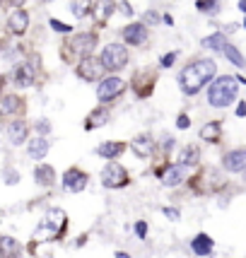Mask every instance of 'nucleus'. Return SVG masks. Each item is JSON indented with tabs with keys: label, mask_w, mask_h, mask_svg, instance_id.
Instances as JSON below:
<instances>
[{
	"label": "nucleus",
	"mask_w": 246,
	"mask_h": 258,
	"mask_svg": "<svg viewBox=\"0 0 246 258\" xmlns=\"http://www.w3.org/2000/svg\"><path fill=\"white\" fill-rule=\"evenodd\" d=\"M145 20H147V22H152V24H155V22H159V15H157V12H147V15H145Z\"/></svg>",
	"instance_id": "36"
},
{
	"label": "nucleus",
	"mask_w": 246,
	"mask_h": 258,
	"mask_svg": "<svg viewBox=\"0 0 246 258\" xmlns=\"http://www.w3.org/2000/svg\"><path fill=\"white\" fill-rule=\"evenodd\" d=\"M164 215L169 220H179V210H174V208H164Z\"/></svg>",
	"instance_id": "32"
},
{
	"label": "nucleus",
	"mask_w": 246,
	"mask_h": 258,
	"mask_svg": "<svg viewBox=\"0 0 246 258\" xmlns=\"http://www.w3.org/2000/svg\"><path fill=\"white\" fill-rule=\"evenodd\" d=\"M135 232H138V236H145V232H147L145 222H138V225H135Z\"/></svg>",
	"instance_id": "34"
},
{
	"label": "nucleus",
	"mask_w": 246,
	"mask_h": 258,
	"mask_svg": "<svg viewBox=\"0 0 246 258\" xmlns=\"http://www.w3.org/2000/svg\"><path fill=\"white\" fill-rule=\"evenodd\" d=\"M239 10L246 12V0H241V3H239Z\"/></svg>",
	"instance_id": "42"
},
{
	"label": "nucleus",
	"mask_w": 246,
	"mask_h": 258,
	"mask_svg": "<svg viewBox=\"0 0 246 258\" xmlns=\"http://www.w3.org/2000/svg\"><path fill=\"white\" fill-rule=\"evenodd\" d=\"M181 181H183V164H174V167H169L162 174V183L164 186H179Z\"/></svg>",
	"instance_id": "17"
},
{
	"label": "nucleus",
	"mask_w": 246,
	"mask_h": 258,
	"mask_svg": "<svg viewBox=\"0 0 246 258\" xmlns=\"http://www.w3.org/2000/svg\"><path fill=\"white\" fill-rule=\"evenodd\" d=\"M121 12L123 15H133V10H131V5H128V3H121Z\"/></svg>",
	"instance_id": "37"
},
{
	"label": "nucleus",
	"mask_w": 246,
	"mask_h": 258,
	"mask_svg": "<svg viewBox=\"0 0 246 258\" xmlns=\"http://www.w3.org/2000/svg\"><path fill=\"white\" fill-rule=\"evenodd\" d=\"M191 248H193L198 256H208V253L213 251V241H210L205 234H198L193 241H191Z\"/></svg>",
	"instance_id": "21"
},
{
	"label": "nucleus",
	"mask_w": 246,
	"mask_h": 258,
	"mask_svg": "<svg viewBox=\"0 0 246 258\" xmlns=\"http://www.w3.org/2000/svg\"><path fill=\"white\" fill-rule=\"evenodd\" d=\"M109 121V111L106 109H94V111L87 116V128H99V125H104Z\"/></svg>",
	"instance_id": "23"
},
{
	"label": "nucleus",
	"mask_w": 246,
	"mask_h": 258,
	"mask_svg": "<svg viewBox=\"0 0 246 258\" xmlns=\"http://www.w3.org/2000/svg\"><path fill=\"white\" fill-rule=\"evenodd\" d=\"M236 97V80L229 78V75H224V78H217L210 85V90H208V99L213 106H227V104H232Z\"/></svg>",
	"instance_id": "3"
},
{
	"label": "nucleus",
	"mask_w": 246,
	"mask_h": 258,
	"mask_svg": "<svg viewBox=\"0 0 246 258\" xmlns=\"http://www.w3.org/2000/svg\"><path fill=\"white\" fill-rule=\"evenodd\" d=\"M101 183L106 186V188H121L128 183V171L121 167V164H116V162H109L104 171H101Z\"/></svg>",
	"instance_id": "5"
},
{
	"label": "nucleus",
	"mask_w": 246,
	"mask_h": 258,
	"mask_svg": "<svg viewBox=\"0 0 246 258\" xmlns=\"http://www.w3.org/2000/svg\"><path fill=\"white\" fill-rule=\"evenodd\" d=\"M39 131H41V133H46V131H48V123H46V121H41V123H39Z\"/></svg>",
	"instance_id": "40"
},
{
	"label": "nucleus",
	"mask_w": 246,
	"mask_h": 258,
	"mask_svg": "<svg viewBox=\"0 0 246 258\" xmlns=\"http://www.w3.org/2000/svg\"><path fill=\"white\" fill-rule=\"evenodd\" d=\"M87 186V174L80 171V169H68L66 176H63V188L73 193H80Z\"/></svg>",
	"instance_id": "9"
},
{
	"label": "nucleus",
	"mask_w": 246,
	"mask_h": 258,
	"mask_svg": "<svg viewBox=\"0 0 246 258\" xmlns=\"http://www.w3.org/2000/svg\"><path fill=\"white\" fill-rule=\"evenodd\" d=\"M113 10H116V3H113V0H99V3L94 5L92 15H94L97 24H106L109 22V17L113 15Z\"/></svg>",
	"instance_id": "12"
},
{
	"label": "nucleus",
	"mask_w": 246,
	"mask_h": 258,
	"mask_svg": "<svg viewBox=\"0 0 246 258\" xmlns=\"http://www.w3.org/2000/svg\"><path fill=\"white\" fill-rule=\"evenodd\" d=\"M101 63H104V68H109V70H121V68L128 63V51H126V46L109 44L104 48V53H101Z\"/></svg>",
	"instance_id": "4"
},
{
	"label": "nucleus",
	"mask_w": 246,
	"mask_h": 258,
	"mask_svg": "<svg viewBox=\"0 0 246 258\" xmlns=\"http://www.w3.org/2000/svg\"><path fill=\"white\" fill-rule=\"evenodd\" d=\"M5 3H8V5H22L24 0H5Z\"/></svg>",
	"instance_id": "41"
},
{
	"label": "nucleus",
	"mask_w": 246,
	"mask_h": 258,
	"mask_svg": "<svg viewBox=\"0 0 246 258\" xmlns=\"http://www.w3.org/2000/svg\"><path fill=\"white\" fill-rule=\"evenodd\" d=\"M20 244L12 236H0V258H17Z\"/></svg>",
	"instance_id": "18"
},
{
	"label": "nucleus",
	"mask_w": 246,
	"mask_h": 258,
	"mask_svg": "<svg viewBox=\"0 0 246 258\" xmlns=\"http://www.w3.org/2000/svg\"><path fill=\"white\" fill-rule=\"evenodd\" d=\"M198 157H201V155H198V147H186V150L181 152V164H183V167H186V164H196Z\"/></svg>",
	"instance_id": "27"
},
{
	"label": "nucleus",
	"mask_w": 246,
	"mask_h": 258,
	"mask_svg": "<svg viewBox=\"0 0 246 258\" xmlns=\"http://www.w3.org/2000/svg\"><path fill=\"white\" fill-rule=\"evenodd\" d=\"M203 46H205V48H210V51H217V53H222L224 46H227V39H224L222 34H213V36L203 39Z\"/></svg>",
	"instance_id": "25"
},
{
	"label": "nucleus",
	"mask_w": 246,
	"mask_h": 258,
	"mask_svg": "<svg viewBox=\"0 0 246 258\" xmlns=\"http://www.w3.org/2000/svg\"><path fill=\"white\" fill-rule=\"evenodd\" d=\"M8 138H10L12 145H22L27 140V123L24 121H12L8 125Z\"/></svg>",
	"instance_id": "15"
},
{
	"label": "nucleus",
	"mask_w": 246,
	"mask_h": 258,
	"mask_svg": "<svg viewBox=\"0 0 246 258\" xmlns=\"http://www.w3.org/2000/svg\"><path fill=\"white\" fill-rule=\"evenodd\" d=\"M189 116H179V121H176V125H179V128H189Z\"/></svg>",
	"instance_id": "35"
},
{
	"label": "nucleus",
	"mask_w": 246,
	"mask_h": 258,
	"mask_svg": "<svg viewBox=\"0 0 246 258\" xmlns=\"http://www.w3.org/2000/svg\"><path fill=\"white\" fill-rule=\"evenodd\" d=\"M220 133H222V128H220V123H215V121L201 128V138L208 140V143H217V140H220Z\"/></svg>",
	"instance_id": "24"
},
{
	"label": "nucleus",
	"mask_w": 246,
	"mask_h": 258,
	"mask_svg": "<svg viewBox=\"0 0 246 258\" xmlns=\"http://www.w3.org/2000/svg\"><path fill=\"white\" fill-rule=\"evenodd\" d=\"M215 78V63L213 60H196L181 70L179 82H181V90L186 94H196V92L205 87L210 80Z\"/></svg>",
	"instance_id": "1"
},
{
	"label": "nucleus",
	"mask_w": 246,
	"mask_h": 258,
	"mask_svg": "<svg viewBox=\"0 0 246 258\" xmlns=\"http://www.w3.org/2000/svg\"><path fill=\"white\" fill-rule=\"evenodd\" d=\"M123 150H126V145H123V143H104V145H99V150H97V152H99L101 157H106V159H116Z\"/></svg>",
	"instance_id": "22"
},
{
	"label": "nucleus",
	"mask_w": 246,
	"mask_h": 258,
	"mask_svg": "<svg viewBox=\"0 0 246 258\" xmlns=\"http://www.w3.org/2000/svg\"><path fill=\"white\" fill-rule=\"evenodd\" d=\"M34 176H36V181H39L41 186H48V183H53V169L41 164V167H36Z\"/></svg>",
	"instance_id": "26"
},
{
	"label": "nucleus",
	"mask_w": 246,
	"mask_h": 258,
	"mask_svg": "<svg viewBox=\"0 0 246 258\" xmlns=\"http://www.w3.org/2000/svg\"><path fill=\"white\" fill-rule=\"evenodd\" d=\"M63 229H66V213L63 210H48L46 217L41 220V225L36 227V232H34V239L36 241H48V239H58V236L63 234Z\"/></svg>",
	"instance_id": "2"
},
{
	"label": "nucleus",
	"mask_w": 246,
	"mask_h": 258,
	"mask_svg": "<svg viewBox=\"0 0 246 258\" xmlns=\"http://www.w3.org/2000/svg\"><path fill=\"white\" fill-rule=\"evenodd\" d=\"M126 90V82L121 78H106L104 82L99 85V90H97V97L101 101H111L113 97H118L121 92Z\"/></svg>",
	"instance_id": "6"
},
{
	"label": "nucleus",
	"mask_w": 246,
	"mask_h": 258,
	"mask_svg": "<svg viewBox=\"0 0 246 258\" xmlns=\"http://www.w3.org/2000/svg\"><path fill=\"white\" fill-rule=\"evenodd\" d=\"M123 39L133 46L145 44V39H147L145 24H131V27H126V29H123Z\"/></svg>",
	"instance_id": "11"
},
{
	"label": "nucleus",
	"mask_w": 246,
	"mask_h": 258,
	"mask_svg": "<svg viewBox=\"0 0 246 258\" xmlns=\"http://www.w3.org/2000/svg\"><path fill=\"white\" fill-rule=\"evenodd\" d=\"M94 46H97V36H92V34H78V36L73 39V44H70V51H73L75 56L87 58L92 51H94Z\"/></svg>",
	"instance_id": "7"
},
{
	"label": "nucleus",
	"mask_w": 246,
	"mask_h": 258,
	"mask_svg": "<svg viewBox=\"0 0 246 258\" xmlns=\"http://www.w3.org/2000/svg\"><path fill=\"white\" fill-rule=\"evenodd\" d=\"M22 109V101L17 99V97H3L0 99V116H12L15 111H20Z\"/></svg>",
	"instance_id": "20"
},
{
	"label": "nucleus",
	"mask_w": 246,
	"mask_h": 258,
	"mask_svg": "<svg viewBox=\"0 0 246 258\" xmlns=\"http://www.w3.org/2000/svg\"><path fill=\"white\" fill-rule=\"evenodd\" d=\"M15 82L20 87H29L34 82V66L32 63H20L17 70H15Z\"/></svg>",
	"instance_id": "14"
},
{
	"label": "nucleus",
	"mask_w": 246,
	"mask_h": 258,
	"mask_svg": "<svg viewBox=\"0 0 246 258\" xmlns=\"http://www.w3.org/2000/svg\"><path fill=\"white\" fill-rule=\"evenodd\" d=\"M224 56H227V60H229V63H234V66H244V58H241V53H239V51H236L234 46H224V51H222Z\"/></svg>",
	"instance_id": "28"
},
{
	"label": "nucleus",
	"mask_w": 246,
	"mask_h": 258,
	"mask_svg": "<svg viewBox=\"0 0 246 258\" xmlns=\"http://www.w3.org/2000/svg\"><path fill=\"white\" fill-rule=\"evenodd\" d=\"M236 116H246V104H239V106H236Z\"/></svg>",
	"instance_id": "39"
},
{
	"label": "nucleus",
	"mask_w": 246,
	"mask_h": 258,
	"mask_svg": "<svg viewBox=\"0 0 246 258\" xmlns=\"http://www.w3.org/2000/svg\"><path fill=\"white\" fill-rule=\"evenodd\" d=\"M198 8H201L203 12H210V15H215V12L220 10V8H217V0H201Z\"/></svg>",
	"instance_id": "30"
},
{
	"label": "nucleus",
	"mask_w": 246,
	"mask_h": 258,
	"mask_svg": "<svg viewBox=\"0 0 246 258\" xmlns=\"http://www.w3.org/2000/svg\"><path fill=\"white\" fill-rule=\"evenodd\" d=\"M90 10H92L90 0H75V3H73V12H75V17H85Z\"/></svg>",
	"instance_id": "29"
},
{
	"label": "nucleus",
	"mask_w": 246,
	"mask_h": 258,
	"mask_svg": "<svg viewBox=\"0 0 246 258\" xmlns=\"http://www.w3.org/2000/svg\"><path fill=\"white\" fill-rule=\"evenodd\" d=\"M101 73H104V63L101 60H94V58H82V63L78 66V75L82 80H97V78H101Z\"/></svg>",
	"instance_id": "8"
},
{
	"label": "nucleus",
	"mask_w": 246,
	"mask_h": 258,
	"mask_svg": "<svg viewBox=\"0 0 246 258\" xmlns=\"http://www.w3.org/2000/svg\"><path fill=\"white\" fill-rule=\"evenodd\" d=\"M174 58H176V53H167V56L162 58V66H164V68H169V66H171V63H174Z\"/></svg>",
	"instance_id": "33"
},
{
	"label": "nucleus",
	"mask_w": 246,
	"mask_h": 258,
	"mask_svg": "<svg viewBox=\"0 0 246 258\" xmlns=\"http://www.w3.org/2000/svg\"><path fill=\"white\" fill-rule=\"evenodd\" d=\"M51 29H56V32H70V27L63 22H58V20H51Z\"/></svg>",
	"instance_id": "31"
},
{
	"label": "nucleus",
	"mask_w": 246,
	"mask_h": 258,
	"mask_svg": "<svg viewBox=\"0 0 246 258\" xmlns=\"http://www.w3.org/2000/svg\"><path fill=\"white\" fill-rule=\"evenodd\" d=\"M131 147H133V152L138 157H150V152H152V138L150 135H138L133 143H131Z\"/></svg>",
	"instance_id": "16"
},
{
	"label": "nucleus",
	"mask_w": 246,
	"mask_h": 258,
	"mask_svg": "<svg viewBox=\"0 0 246 258\" xmlns=\"http://www.w3.org/2000/svg\"><path fill=\"white\" fill-rule=\"evenodd\" d=\"M8 183H17V171H8Z\"/></svg>",
	"instance_id": "38"
},
{
	"label": "nucleus",
	"mask_w": 246,
	"mask_h": 258,
	"mask_svg": "<svg viewBox=\"0 0 246 258\" xmlns=\"http://www.w3.org/2000/svg\"><path fill=\"white\" fill-rule=\"evenodd\" d=\"M222 164L227 171H244L246 169V150H232V152H227L222 159Z\"/></svg>",
	"instance_id": "10"
},
{
	"label": "nucleus",
	"mask_w": 246,
	"mask_h": 258,
	"mask_svg": "<svg viewBox=\"0 0 246 258\" xmlns=\"http://www.w3.org/2000/svg\"><path fill=\"white\" fill-rule=\"evenodd\" d=\"M27 150H29V157L32 159H44L46 152H48V140L46 138H34Z\"/></svg>",
	"instance_id": "19"
},
{
	"label": "nucleus",
	"mask_w": 246,
	"mask_h": 258,
	"mask_svg": "<svg viewBox=\"0 0 246 258\" xmlns=\"http://www.w3.org/2000/svg\"><path fill=\"white\" fill-rule=\"evenodd\" d=\"M27 24H29V15L24 10H15L8 20V27H10L12 34H24L27 32Z\"/></svg>",
	"instance_id": "13"
}]
</instances>
